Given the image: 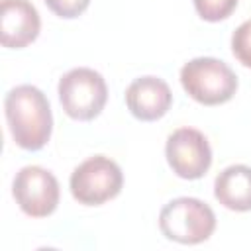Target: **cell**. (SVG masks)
Returning <instances> with one entry per match:
<instances>
[{"label": "cell", "instance_id": "cell-1", "mask_svg": "<svg viewBox=\"0 0 251 251\" xmlns=\"http://www.w3.org/2000/svg\"><path fill=\"white\" fill-rule=\"evenodd\" d=\"M4 114L18 147L39 151L53 131V114L47 96L33 84H18L6 92Z\"/></svg>", "mask_w": 251, "mask_h": 251}, {"label": "cell", "instance_id": "cell-2", "mask_svg": "<svg viewBox=\"0 0 251 251\" xmlns=\"http://www.w3.org/2000/svg\"><path fill=\"white\" fill-rule=\"evenodd\" d=\"M180 84L184 92L204 106L226 104L237 92V75L216 57H194L180 69Z\"/></svg>", "mask_w": 251, "mask_h": 251}, {"label": "cell", "instance_id": "cell-3", "mask_svg": "<svg viewBox=\"0 0 251 251\" xmlns=\"http://www.w3.org/2000/svg\"><path fill=\"white\" fill-rule=\"evenodd\" d=\"M159 229L169 241L198 245L214 233L216 214L200 198L178 196L161 208Z\"/></svg>", "mask_w": 251, "mask_h": 251}, {"label": "cell", "instance_id": "cell-4", "mask_svg": "<svg viewBox=\"0 0 251 251\" xmlns=\"http://www.w3.org/2000/svg\"><path fill=\"white\" fill-rule=\"evenodd\" d=\"M57 94L69 118L76 122H90L104 110L108 100V86L98 71L76 67L59 78Z\"/></svg>", "mask_w": 251, "mask_h": 251}, {"label": "cell", "instance_id": "cell-5", "mask_svg": "<svg viewBox=\"0 0 251 251\" xmlns=\"http://www.w3.org/2000/svg\"><path fill=\"white\" fill-rule=\"evenodd\" d=\"M124 186V173L120 165L106 157L94 155L82 161L69 178L73 198L82 206H102L116 198Z\"/></svg>", "mask_w": 251, "mask_h": 251}, {"label": "cell", "instance_id": "cell-6", "mask_svg": "<svg viewBox=\"0 0 251 251\" xmlns=\"http://www.w3.org/2000/svg\"><path fill=\"white\" fill-rule=\"evenodd\" d=\"M12 194L25 216L47 218L57 210L61 190L51 171L39 165H25L14 176Z\"/></svg>", "mask_w": 251, "mask_h": 251}, {"label": "cell", "instance_id": "cell-7", "mask_svg": "<svg viewBox=\"0 0 251 251\" xmlns=\"http://www.w3.org/2000/svg\"><path fill=\"white\" fill-rule=\"evenodd\" d=\"M165 157L176 176L196 180L202 178L212 165V147L200 129L178 127L167 137Z\"/></svg>", "mask_w": 251, "mask_h": 251}, {"label": "cell", "instance_id": "cell-8", "mask_svg": "<svg viewBox=\"0 0 251 251\" xmlns=\"http://www.w3.org/2000/svg\"><path fill=\"white\" fill-rule=\"evenodd\" d=\"M41 29L37 8L29 0H2L0 41L8 49H22L33 43Z\"/></svg>", "mask_w": 251, "mask_h": 251}, {"label": "cell", "instance_id": "cell-9", "mask_svg": "<svg viewBox=\"0 0 251 251\" xmlns=\"http://www.w3.org/2000/svg\"><path fill=\"white\" fill-rule=\"evenodd\" d=\"M173 104V92L169 84L153 75L135 78L126 88V106L133 118L141 122L161 120Z\"/></svg>", "mask_w": 251, "mask_h": 251}, {"label": "cell", "instance_id": "cell-10", "mask_svg": "<svg viewBox=\"0 0 251 251\" xmlns=\"http://www.w3.org/2000/svg\"><path fill=\"white\" fill-rule=\"evenodd\" d=\"M216 200L233 212L251 210V167L229 165L214 180Z\"/></svg>", "mask_w": 251, "mask_h": 251}, {"label": "cell", "instance_id": "cell-11", "mask_svg": "<svg viewBox=\"0 0 251 251\" xmlns=\"http://www.w3.org/2000/svg\"><path fill=\"white\" fill-rule=\"evenodd\" d=\"M198 16L206 22H220L233 14L237 0H192Z\"/></svg>", "mask_w": 251, "mask_h": 251}, {"label": "cell", "instance_id": "cell-12", "mask_svg": "<svg viewBox=\"0 0 251 251\" xmlns=\"http://www.w3.org/2000/svg\"><path fill=\"white\" fill-rule=\"evenodd\" d=\"M231 53L243 65L251 69V20H245L231 35Z\"/></svg>", "mask_w": 251, "mask_h": 251}, {"label": "cell", "instance_id": "cell-13", "mask_svg": "<svg viewBox=\"0 0 251 251\" xmlns=\"http://www.w3.org/2000/svg\"><path fill=\"white\" fill-rule=\"evenodd\" d=\"M43 2L55 16L65 18V20L78 18L90 4V0H43Z\"/></svg>", "mask_w": 251, "mask_h": 251}]
</instances>
